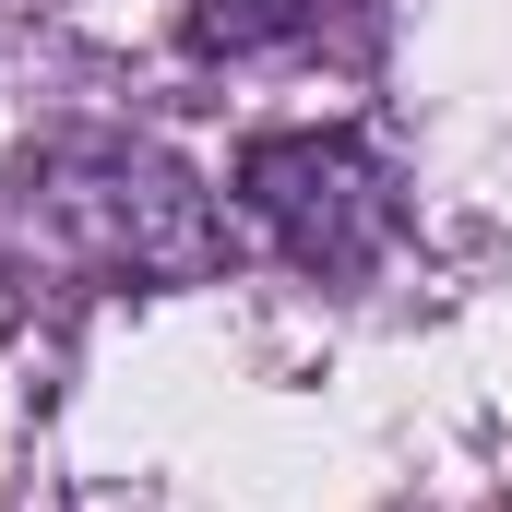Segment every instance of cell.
Instances as JSON below:
<instances>
[{"label":"cell","instance_id":"7a4b0ae2","mask_svg":"<svg viewBox=\"0 0 512 512\" xmlns=\"http://www.w3.org/2000/svg\"><path fill=\"white\" fill-rule=\"evenodd\" d=\"M310 24V0H191L179 12V36L203 48V60H251V48H286Z\"/></svg>","mask_w":512,"mask_h":512},{"label":"cell","instance_id":"6da1fadb","mask_svg":"<svg viewBox=\"0 0 512 512\" xmlns=\"http://www.w3.org/2000/svg\"><path fill=\"white\" fill-rule=\"evenodd\" d=\"M239 203L310 274H370L393 239V167L358 143V131H274L239 155Z\"/></svg>","mask_w":512,"mask_h":512}]
</instances>
